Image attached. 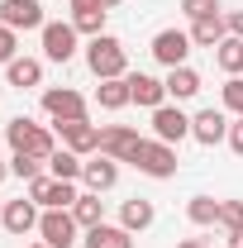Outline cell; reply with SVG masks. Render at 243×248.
<instances>
[{"label": "cell", "mask_w": 243, "mask_h": 248, "mask_svg": "<svg viewBox=\"0 0 243 248\" xmlns=\"http://www.w3.org/2000/svg\"><path fill=\"white\" fill-rule=\"evenodd\" d=\"M48 172H53L58 182H81V172H86V157L72 153V148H58V153L48 157Z\"/></svg>", "instance_id": "obj_22"}, {"label": "cell", "mask_w": 243, "mask_h": 248, "mask_svg": "<svg viewBox=\"0 0 243 248\" xmlns=\"http://www.w3.org/2000/svg\"><path fill=\"white\" fill-rule=\"evenodd\" d=\"M152 139H162V143H182V139H191V115H182L177 105H157L152 110Z\"/></svg>", "instance_id": "obj_10"}, {"label": "cell", "mask_w": 243, "mask_h": 248, "mask_svg": "<svg viewBox=\"0 0 243 248\" xmlns=\"http://www.w3.org/2000/svg\"><path fill=\"white\" fill-rule=\"evenodd\" d=\"M229 33H234V38H243V10H234V15H229Z\"/></svg>", "instance_id": "obj_34"}, {"label": "cell", "mask_w": 243, "mask_h": 248, "mask_svg": "<svg viewBox=\"0 0 243 248\" xmlns=\"http://www.w3.org/2000/svg\"><path fill=\"white\" fill-rule=\"evenodd\" d=\"M81 244L86 248H134V234L124 224H95V229H86Z\"/></svg>", "instance_id": "obj_20"}, {"label": "cell", "mask_w": 243, "mask_h": 248, "mask_svg": "<svg viewBox=\"0 0 243 248\" xmlns=\"http://www.w3.org/2000/svg\"><path fill=\"white\" fill-rule=\"evenodd\" d=\"M95 100H100V110H124L134 95H129V77H110V81H100L95 86Z\"/></svg>", "instance_id": "obj_24"}, {"label": "cell", "mask_w": 243, "mask_h": 248, "mask_svg": "<svg viewBox=\"0 0 243 248\" xmlns=\"http://www.w3.org/2000/svg\"><path fill=\"white\" fill-rule=\"evenodd\" d=\"M182 15L186 19H210V15H219V0H182Z\"/></svg>", "instance_id": "obj_31"}, {"label": "cell", "mask_w": 243, "mask_h": 248, "mask_svg": "<svg viewBox=\"0 0 243 248\" xmlns=\"http://www.w3.org/2000/svg\"><path fill=\"white\" fill-rule=\"evenodd\" d=\"M0 210H5V201H0Z\"/></svg>", "instance_id": "obj_40"}, {"label": "cell", "mask_w": 243, "mask_h": 248, "mask_svg": "<svg viewBox=\"0 0 243 248\" xmlns=\"http://www.w3.org/2000/svg\"><path fill=\"white\" fill-rule=\"evenodd\" d=\"M76 182H58V177H33L29 182V201H38L43 210H72L76 205Z\"/></svg>", "instance_id": "obj_5"}, {"label": "cell", "mask_w": 243, "mask_h": 248, "mask_svg": "<svg viewBox=\"0 0 243 248\" xmlns=\"http://www.w3.org/2000/svg\"><path fill=\"white\" fill-rule=\"evenodd\" d=\"M5 177H10V162H5V157H0V182H5Z\"/></svg>", "instance_id": "obj_37"}, {"label": "cell", "mask_w": 243, "mask_h": 248, "mask_svg": "<svg viewBox=\"0 0 243 248\" xmlns=\"http://www.w3.org/2000/svg\"><path fill=\"white\" fill-rule=\"evenodd\" d=\"M100 5H105V10H110V5H120V0H100Z\"/></svg>", "instance_id": "obj_38"}, {"label": "cell", "mask_w": 243, "mask_h": 248, "mask_svg": "<svg viewBox=\"0 0 243 248\" xmlns=\"http://www.w3.org/2000/svg\"><path fill=\"white\" fill-rule=\"evenodd\" d=\"M58 134H62V148H72V153H81V157H95V153H100V129H95L91 120L58 124Z\"/></svg>", "instance_id": "obj_13"}, {"label": "cell", "mask_w": 243, "mask_h": 248, "mask_svg": "<svg viewBox=\"0 0 243 248\" xmlns=\"http://www.w3.org/2000/svg\"><path fill=\"white\" fill-rule=\"evenodd\" d=\"M134 167L152 182H167V177H177V148L162 143V139H143L138 153H134Z\"/></svg>", "instance_id": "obj_3"}, {"label": "cell", "mask_w": 243, "mask_h": 248, "mask_svg": "<svg viewBox=\"0 0 243 248\" xmlns=\"http://www.w3.org/2000/svg\"><path fill=\"white\" fill-rule=\"evenodd\" d=\"M0 224H5L10 234H29V229H38V201H29V196H19V201H5Z\"/></svg>", "instance_id": "obj_14"}, {"label": "cell", "mask_w": 243, "mask_h": 248, "mask_svg": "<svg viewBox=\"0 0 243 248\" xmlns=\"http://www.w3.org/2000/svg\"><path fill=\"white\" fill-rule=\"evenodd\" d=\"M129 95H134V105L157 110V105H167V81H157L148 72H129Z\"/></svg>", "instance_id": "obj_15"}, {"label": "cell", "mask_w": 243, "mask_h": 248, "mask_svg": "<svg viewBox=\"0 0 243 248\" xmlns=\"http://www.w3.org/2000/svg\"><path fill=\"white\" fill-rule=\"evenodd\" d=\"M86 67H91L100 81L129 77V53H124V43L115 38V33H95L91 43H86Z\"/></svg>", "instance_id": "obj_1"}, {"label": "cell", "mask_w": 243, "mask_h": 248, "mask_svg": "<svg viewBox=\"0 0 243 248\" xmlns=\"http://www.w3.org/2000/svg\"><path fill=\"white\" fill-rule=\"evenodd\" d=\"M0 24H10L15 33H29V29H43V5L38 0H0Z\"/></svg>", "instance_id": "obj_9"}, {"label": "cell", "mask_w": 243, "mask_h": 248, "mask_svg": "<svg viewBox=\"0 0 243 248\" xmlns=\"http://www.w3.org/2000/svg\"><path fill=\"white\" fill-rule=\"evenodd\" d=\"M196 91H200V72L196 67H172L167 72V95L172 100H191Z\"/></svg>", "instance_id": "obj_23"}, {"label": "cell", "mask_w": 243, "mask_h": 248, "mask_svg": "<svg viewBox=\"0 0 243 248\" xmlns=\"http://www.w3.org/2000/svg\"><path fill=\"white\" fill-rule=\"evenodd\" d=\"M81 182H86V191H110V186L120 182V162L115 157H105V153H95V157H86V172H81Z\"/></svg>", "instance_id": "obj_16"}, {"label": "cell", "mask_w": 243, "mask_h": 248, "mask_svg": "<svg viewBox=\"0 0 243 248\" xmlns=\"http://www.w3.org/2000/svg\"><path fill=\"white\" fill-rule=\"evenodd\" d=\"M38 33H43V58L48 62H72L76 58V38H81V33H76L72 19H48Z\"/></svg>", "instance_id": "obj_4"}, {"label": "cell", "mask_w": 243, "mask_h": 248, "mask_svg": "<svg viewBox=\"0 0 243 248\" xmlns=\"http://www.w3.org/2000/svg\"><path fill=\"white\" fill-rule=\"evenodd\" d=\"M5 143L15 148V153H33V157H48L58 153V143H53V134L43 129V124H33L29 115H15V120L5 124Z\"/></svg>", "instance_id": "obj_2"}, {"label": "cell", "mask_w": 243, "mask_h": 248, "mask_svg": "<svg viewBox=\"0 0 243 248\" xmlns=\"http://www.w3.org/2000/svg\"><path fill=\"white\" fill-rule=\"evenodd\" d=\"M138 129H129V124H110V129H100V153L115 157V162H134L138 153Z\"/></svg>", "instance_id": "obj_11"}, {"label": "cell", "mask_w": 243, "mask_h": 248, "mask_svg": "<svg viewBox=\"0 0 243 248\" xmlns=\"http://www.w3.org/2000/svg\"><path fill=\"white\" fill-rule=\"evenodd\" d=\"M29 248H48V244H29Z\"/></svg>", "instance_id": "obj_39"}, {"label": "cell", "mask_w": 243, "mask_h": 248, "mask_svg": "<svg viewBox=\"0 0 243 248\" xmlns=\"http://www.w3.org/2000/svg\"><path fill=\"white\" fill-rule=\"evenodd\" d=\"M152 219H157V210H152V201H143V196H134V201L120 205V224L129 229V234H143Z\"/></svg>", "instance_id": "obj_19"}, {"label": "cell", "mask_w": 243, "mask_h": 248, "mask_svg": "<svg viewBox=\"0 0 243 248\" xmlns=\"http://www.w3.org/2000/svg\"><path fill=\"white\" fill-rule=\"evenodd\" d=\"M72 215H76L81 229H95V224H105V201H100L95 191H81V196H76V205H72Z\"/></svg>", "instance_id": "obj_25"}, {"label": "cell", "mask_w": 243, "mask_h": 248, "mask_svg": "<svg viewBox=\"0 0 243 248\" xmlns=\"http://www.w3.org/2000/svg\"><path fill=\"white\" fill-rule=\"evenodd\" d=\"M219 100H224V110H229L234 120H243V77H229L224 91H219Z\"/></svg>", "instance_id": "obj_29"}, {"label": "cell", "mask_w": 243, "mask_h": 248, "mask_svg": "<svg viewBox=\"0 0 243 248\" xmlns=\"http://www.w3.org/2000/svg\"><path fill=\"white\" fill-rule=\"evenodd\" d=\"M191 139H196V143H205V148L224 143V139H229V110L205 105L200 115H191Z\"/></svg>", "instance_id": "obj_8"}, {"label": "cell", "mask_w": 243, "mask_h": 248, "mask_svg": "<svg viewBox=\"0 0 243 248\" xmlns=\"http://www.w3.org/2000/svg\"><path fill=\"white\" fill-rule=\"evenodd\" d=\"M152 58L162 62L167 72H172V67H186V58H191V33H182V29H162L157 38H152Z\"/></svg>", "instance_id": "obj_12"}, {"label": "cell", "mask_w": 243, "mask_h": 248, "mask_svg": "<svg viewBox=\"0 0 243 248\" xmlns=\"http://www.w3.org/2000/svg\"><path fill=\"white\" fill-rule=\"evenodd\" d=\"M76 229H81V224H76L72 210H43V215H38V234H43L48 248H72L76 244Z\"/></svg>", "instance_id": "obj_7"}, {"label": "cell", "mask_w": 243, "mask_h": 248, "mask_svg": "<svg viewBox=\"0 0 243 248\" xmlns=\"http://www.w3.org/2000/svg\"><path fill=\"white\" fill-rule=\"evenodd\" d=\"M5 81H10V86H19V91L43 86V62H38V58H15L10 67H5Z\"/></svg>", "instance_id": "obj_21"}, {"label": "cell", "mask_w": 243, "mask_h": 248, "mask_svg": "<svg viewBox=\"0 0 243 248\" xmlns=\"http://www.w3.org/2000/svg\"><path fill=\"white\" fill-rule=\"evenodd\" d=\"M10 177H19V182L43 177V157H33V153H15V157H10Z\"/></svg>", "instance_id": "obj_28"}, {"label": "cell", "mask_w": 243, "mask_h": 248, "mask_svg": "<svg viewBox=\"0 0 243 248\" xmlns=\"http://www.w3.org/2000/svg\"><path fill=\"white\" fill-rule=\"evenodd\" d=\"M15 48H19V33L10 29V24H0V62H5V67H10V62L19 58Z\"/></svg>", "instance_id": "obj_32"}, {"label": "cell", "mask_w": 243, "mask_h": 248, "mask_svg": "<svg viewBox=\"0 0 243 248\" xmlns=\"http://www.w3.org/2000/svg\"><path fill=\"white\" fill-rule=\"evenodd\" d=\"M224 239H229V248H243V229H229Z\"/></svg>", "instance_id": "obj_35"}, {"label": "cell", "mask_w": 243, "mask_h": 248, "mask_svg": "<svg viewBox=\"0 0 243 248\" xmlns=\"http://www.w3.org/2000/svg\"><path fill=\"white\" fill-rule=\"evenodd\" d=\"M224 38H229V19H224V15L191 19V43H196V48H219Z\"/></svg>", "instance_id": "obj_18"}, {"label": "cell", "mask_w": 243, "mask_h": 248, "mask_svg": "<svg viewBox=\"0 0 243 248\" xmlns=\"http://www.w3.org/2000/svg\"><path fill=\"white\" fill-rule=\"evenodd\" d=\"M224 143H229V148L243 157V120H229V139H224Z\"/></svg>", "instance_id": "obj_33"}, {"label": "cell", "mask_w": 243, "mask_h": 248, "mask_svg": "<svg viewBox=\"0 0 243 248\" xmlns=\"http://www.w3.org/2000/svg\"><path fill=\"white\" fill-rule=\"evenodd\" d=\"M214 62H219L229 77H243V38H234V33H229V38L214 48Z\"/></svg>", "instance_id": "obj_27"}, {"label": "cell", "mask_w": 243, "mask_h": 248, "mask_svg": "<svg viewBox=\"0 0 243 248\" xmlns=\"http://www.w3.org/2000/svg\"><path fill=\"white\" fill-rule=\"evenodd\" d=\"M72 24H76V33H86V38L105 33V5L100 0H72Z\"/></svg>", "instance_id": "obj_17"}, {"label": "cell", "mask_w": 243, "mask_h": 248, "mask_svg": "<svg viewBox=\"0 0 243 248\" xmlns=\"http://www.w3.org/2000/svg\"><path fill=\"white\" fill-rule=\"evenodd\" d=\"M219 229H243V201H219Z\"/></svg>", "instance_id": "obj_30"}, {"label": "cell", "mask_w": 243, "mask_h": 248, "mask_svg": "<svg viewBox=\"0 0 243 248\" xmlns=\"http://www.w3.org/2000/svg\"><path fill=\"white\" fill-rule=\"evenodd\" d=\"M186 219L200 224V229H205V224H219V201H214V196H191V201H186Z\"/></svg>", "instance_id": "obj_26"}, {"label": "cell", "mask_w": 243, "mask_h": 248, "mask_svg": "<svg viewBox=\"0 0 243 248\" xmlns=\"http://www.w3.org/2000/svg\"><path fill=\"white\" fill-rule=\"evenodd\" d=\"M177 248H210V244H205V239H182Z\"/></svg>", "instance_id": "obj_36"}, {"label": "cell", "mask_w": 243, "mask_h": 248, "mask_svg": "<svg viewBox=\"0 0 243 248\" xmlns=\"http://www.w3.org/2000/svg\"><path fill=\"white\" fill-rule=\"evenodd\" d=\"M43 115H53V124H72V120H86V100L81 91H72V86H48L43 91Z\"/></svg>", "instance_id": "obj_6"}]
</instances>
